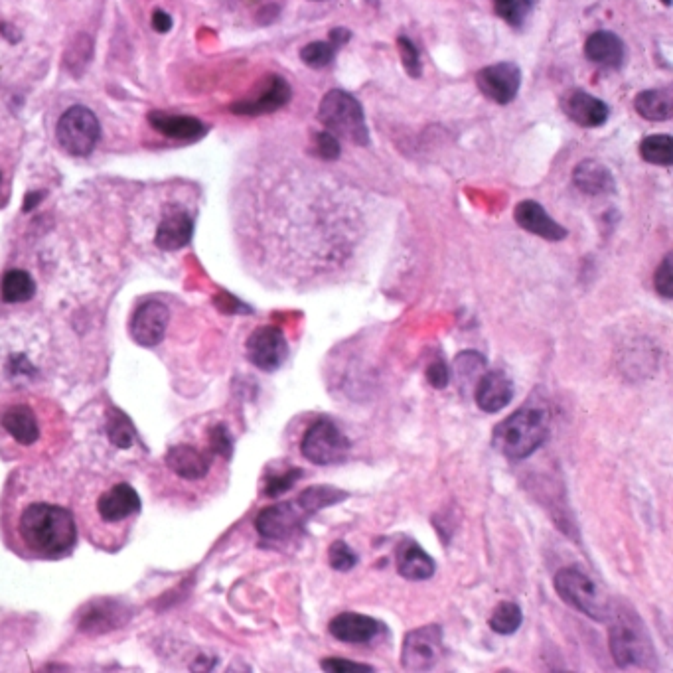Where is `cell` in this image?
<instances>
[{"label":"cell","instance_id":"cell-5","mask_svg":"<svg viewBox=\"0 0 673 673\" xmlns=\"http://www.w3.org/2000/svg\"><path fill=\"white\" fill-rule=\"evenodd\" d=\"M555 593L559 599L583 612L591 620L604 622L610 616L608 600L602 595L597 583L579 567H565L555 575Z\"/></svg>","mask_w":673,"mask_h":673},{"label":"cell","instance_id":"cell-23","mask_svg":"<svg viewBox=\"0 0 673 673\" xmlns=\"http://www.w3.org/2000/svg\"><path fill=\"white\" fill-rule=\"evenodd\" d=\"M168 468L186 480H200L210 470V458L194 447L178 445L172 447L166 454Z\"/></svg>","mask_w":673,"mask_h":673},{"label":"cell","instance_id":"cell-30","mask_svg":"<svg viewBox=\"0 0 673 673\" xmlns=\"http://www.w3.org/2000/svg\"><path fill=\"white\" fill-rule=\"evenodd\" d=\"M640 154L650 164L670 166L673 162V139L670 135L646 137L640 145Z\"/></svg>","mask_w":673,"mask_h":673},{"label":"cell","instance_id":"cell-28","mask_svg":"<svg viewBox=\"0 0 673 673\" xmlns=\"http://www.w3.org/2000/svg\"><path fill=\"white\" fill-rule=\"evenodd\" d=\"M36 293L34 279L22 271V269H12L2 277L0 283V297L8 304H18L32 299Z\"/></svg>","mask_w":673,"mask_h":673},{"label":"cell","instance_id":"cell-3","mask_svg":"<svg viewBox=\"0 0 673 673\" xmlns=\"http://www.w3.org/2000/svg\"><path fill=\"white\" fill-rule=\"evenodd\" d=\"M318 119L330 135L342 137L354 145H370V131L366 125L364 109L350 93L342 89L328 91L320 101Z\"/></svg>","mask_w":673,"mask_h":673},{"label":"cell","instance_id":"cell-31","mask_svg":"<svg viewBox=\"0 0 673 673\" xmlns=\"http://www.w3.org/2000/svg\"><path fill=\"white\" fill-rule=\"evenodd\" d=\"M107 435L115 447L129 449L135 441V427L127 415H123L121 411H113L107 421Z\"/></svg>","mask_w":673,"mask_h":673},{"label":"cell","instance_id":"cell-25","mask_svg":"<svg viewBox=\"0 0 673 673\" xmlns=\"http://www.w3.org/2000/svg\"><path fill=\"white\" fill-rule=\"evenodd\" d=\"M575 186L589 196L608 194L614 190V178L610 170L597 160H583L573 172Z\"/></svg>","mask_w":673,"mask_h":673},{"label":"cell","instance_id":"cell-1","mask_svg":"<svg viewBox=\"0 0 673 673\" xmlns=\"http://www.w3.org/2000/svg\"><path fill=\"white\" fill-rule=\"evenodd\" d=\"M20 535L32 551L62 555L74 547L75 522L66 508L34 504L20 518Z\"/></svg>","mask_w":673,"mask_h":673},{"label":"cell","instance_id":"cell-34","mask_svg":"<svg viewBox=\"0 0 673 673\" xmlns=\"http://www.w3.org/2000/svg\"><path fill=\"white\" fill-rule=\"evenodd\" d=\"M328 563L334 571L346 573L358 565V555L346 541H334L328 549Z\"/></svg>","mask_w":673,"mask_h":673},{"label":"cell","instance_id":"cell-20","mask_svg":"<svg viewBox=\"0 0 673 673\" xmlns=\"http://www.w3.org/2000/svg\"><path fill=\"white\" fill-rule=\"evenodd\" d=\"M141 510V498L129 484H117L107 490L99 502L97 512L105 522H121Z\"/></svg>","mask_w":673,"mask_h":673},{"label":"cell","instance_id":"cell-45","mask_svg":"<svg viewBox=\"0 0 673 673\" xmlns=\"http://www.w3.org/2000/svg\"><path fill=\"white\" fill-rule=\"evenodd\" d=\"M0 180H2V178H0Z\"/></svg>","mask_w":673,"mask_h":673},{"label":"cell","instance_id":"cell-6","mask_svg":"<svg viewBox=\"0 0 673 673\" xmlns=\"http://www.w3.org/2000/svg\"><path fill=\"white\" fill-rule=\"evenodd\" d=\"M447 656L443 628L427 624L405 634L401 648V666L407 672H431Z\"/></svg>","mask_w":673,"mask_h":673},{"label":"cell","instance_id":"cell-19","mask_svg":"<svg viewBox=\"0 0 673 673\" xmlns=\"http://www.w3.org/2000/svg\"><path fill=\"white\" fill-rule=\"evenodd\" d=\"M397 571L407 581H429L437 573V563L419 543L407 539L397 547Z\"/></svg>","mask_w":673,"mask_h":673},{"label":"cell","instance_id":"cell-43","mask_svg":"<svg viewBox=\"0 0 673 673\" xmlns=\"http://www.w3.org/2000/svg\"><path fill=\"white\" fill-rule=\"evenodd\" d=\"M172 16L168 14V12H164V10H154V14H152V28L156 30V32H160V34H166V32H170V28H172Z\"/></svg>","mask_w":673,"mask_h":673},{"label":"cell","instance_id":"cell-29","mask_svg":"<svg viewBox=\"0 0 673 673\" xmlns=\"http://www.w3.org/2000/svg\"><path fill=\"white\" fill-rule=\"evenodd\" d=\"M522 622H524V612H522L520 604L508 600V602H500L496 606L488 624L496 634L510 636V634H516L522 628Z\"/></svg>","mask_w":673,"mask_h":673},{"label":"cell","instance_id":"cell-44","mask_svg":"<svg viewBox=\"0 0 673 673\" xmlns=\"http://www.w3.org/2000/svg\"><path fill=\"white\" fill-rule=\"evenodd\" d=\"M664 4H666V6H670V4H672V0H664Z\"/></svg>","mask_w":673,"mask_h":673},{"label":"cell","instance_id":"cell-37","mask_svg":"<svg viewBox=\"0 0 673 673\" xmlns=\"http://www.w3.org/2000/svg\"><path fill=\"white\" fill-rule=\"evenodd\" d=\"M397 46H399L401 62H403L407 74L411 77H419L421 75V54H419L417 46L407 36H399Z\"/></svg>","mask_w":673,"mask_h":673},{"label":"cell","instance_id":"cell-17","mask_svg":"<svg viewBox=\"0 0 673 673\" xmlns=\"http://www.w3.org/2000/svg\"><path fill=\"white\" fill-rule=\"evenodd\" d=\"M514 218L518 225L541 237V239H547V241H561L567 237V229L563 225L557 224L545 210L541 204L533 202V200H524L516 206V212H514Z\"/></svg>","mask_w":673,"mask_h":673},{"label":"cell","instance_id":"cell-33","mask_svg":"<svg viewBox=\"0 0 673 673\" xmlns=\"http://www.w3.org/2000/svg\"><path fill=\"white\" fill-rule=\"evenodd\" d=\"M494 8L504 22L520 28L533 10V0H494Z\"/></svg>","mask_w":673,"mask_h":673},{"label":"cell","instance_id":"cell-8","mask_svg":"<svg viewBox=\"0 0 673 673\" xmlns=\"http://www.w3.org/2000/svg\"><path fill=\"white\" fill-rule=\"evenodd\" d=\"M58 143L72 156H87L97 147L101 137V125L95 113L83 105L70 107L58 121Z\"/></svg>","mask_w":673,"mask_h":673},{"label":"cell","instance_id":"cell-36","mask_svg":"<svg viewBox=\"0 0 673 673\" xmlns=\"http://www.w3.org/2000/svg\"><path fill=\"white\" fill-rule=\"evenodd\" d=\"M486 366V358L478 352H462L454 360V370L460 381H468L470 377L480 374Z\"/></svg>","mask_w":673,"mask_h":673},{"label":"cell","instance_id":"cell-2","mask_svg":"<svg viewBox=\"0 0 673 673\" xmlns=\"http://www.w3.org/2000/svg\"><path fill=\"white\" fill-rule=\"evenodd\" d=\"M549 435V415L545 409L524 407L496 425L492 445L510 460H524L541 449Z\"/></svg>","mask_w":673,"mask_h":673},{"label":"cell","instance_id":"cell-11","mask_svg":"<svg viewBox=\"0 0 673 673\" xmlns=\"http://www.w3.org/2000/svg\"><path fill=\"white\" fill-rule=\"evenodd\" d=\"M304 518H306V514L300 510L297 502L277 504V506H269V508L259 512V516L255 520V527H257L261 537L273 539V541H283V539L295 537L299 533L302 525H304Z\"/></svg>","mask_w":673,"mask_h":673},{"label":"cell","instance_id":"cell-32","mask_svg":"<svg viewBox=\"0 0 673 673\" xmlns=\"http://www.w3.org/2000/svg\"><path fill=\"white\" fill-rule=\"evenodd\" d=\"M338 44H334L332 40L328 42H312V44H306L302 50H300V60L310 66V68H326L332 64L336 52H338Z\"/></svg>","mask_w":673,"mask_h":673},{"label":"cell","instance_id":"cell-26","mask_svg":"<svg viewBox=\"0 0 673 673\" xmlns=\"http://www.w3.org/2000/svg\"><path fill=\"white\" fill-rule=\"evenodd\" d=\"M636 111L648 121H668L673 115V95L670 89L642 91L634 101Z\"/></svg>","mask_w":673,"mask_h":673},{"label":"cell","instance_id":"cell-35","mask_svg":"<svg viewBox=\"0 0 673 673\" xmlns=\"http://www.w3.org/2000/svg\"><path fill=\"white\" fill-rule=\"evenodd\" d=\"M300 476H302L300 468H291V470L281 472V474H269L267 482H265V496L277 498V496L289 492L297 484Z\"/></svg>","mask_w":673,"mask_h":673},{"label":"cell","instance_id":"cell-40","mask_svg":"<svg viewBox=\"0 0 673 673\" xmlns=\"http://www.w3.org/2000/svg\"><path fill=\"white\" fill-rule=\"evenodd\" d=\"M210 447H212V450L216 454H220L224 458L231 456V452H233V439H231V435H229V431L225 429L224 425H216L212 429V433H210Z\"/></svg>","mask_w":673,"mask_h":673},{"label":"cell","instance_id":"cell-22","mask_svg":"<svg viewBox=\"0 0 673 673\" xmlns=\"http://www.w3.org/2000/svg\"><path fill=\"white\" fill-rule=\"evenodd\" d=\"M194 233L192 218L182 210L168 212L156 229L154 243L162 251H176L190 243Z\"/></svg>","mask_w":673,"mask_h":673},{"label":"cell","instance_id":"cell-24","mask_svg":"<svg viewBox=\"0 0 673 673\" xmlns=\"http://www.w3.org/2000/svg\"><path fill=\"white\" fill-rule=\"evenodd\" d=\"M2 427L20 445H34L40 437L38 421L30 407L14 405L2 413Z\"/></svg>","mask_w":673,"mask_h":673},{"label":"cell","instance_id":"cell-4","mask_svg":"<svg viewBox=\"0 0 673 673\" xmlns=\"http://www.w3.org/2000/svg\"><path fill=\"white\" fill-rule=\"evenodd\" d=\"M610 654L618 668H642L654 660L652 642L634 614H618L608 634Z\"/></svg>","mask_w":673,"mask_h":673},{"label":"cell","instance_id":"cell-42","mask_svg":"<svg viewBox=\"0 0 673 673\" xmlns=\"http://www.w3.org/2000/svg\"><path fill=\"white\" fill-rule=\"evenodd\" d=\"M316 150H318V154H320L322 158L332 160V158H338V154H340V145H338V141H336L334 135H330V133H320V135H316Z\"/></svg>","mask_w":673,"mask_h":673},{"label":"cell","instance_id":"cell-14","mask_svg":"<svg viewBox=\"0 0 673 673\" xmlns=\"http://www.w3.org/2000/svg\"><path fill=\"white\" fill-rule=\"evenodd\" d=\"M385 630V626L372 616L358 612H342L328 624L332 638L344 644H370Z\"/></svg>","mask_w":673,"mask_h":673},{"label":"cell","instance_id":"cell-10","mask_svg":"<svg viewBox=\"0 0 673 673\" xmlns=\"http://www.w3.org/2000/svg\"><path fill=\"white\" fill-rule=\"evenodd\" d=\"M478 89L494 103L508 105L516 99L522 83V72L516 64L502 62L488 68H482L476 74Z\"/></svg>","mask_w":673,"mask_h":673},{"label":"cell","instance_id":"cell-39","mask_svg":"<svg viewBox=\"0 0 673 673\" xmlns=\"http://www.w3.org/2000/svg\"><path fill=\"white\" fill-rule=\"evenodd\" d=\"M320 668L324 672L330 673H372L375 672L372 666L360 664V662H352V660H344V658H326L322 660Z\"/></svg>","mask_w":673,"mask_h":673},{"label":"cell","instance_id":"cell-18","mask_svg":"<svg viewBox=\"0 0 673 673\" xmlns=\"http://www.w3.org/2000/svg\"><path fill=\"white\" fill-rule=\"evenodd\" d=\"M149 125L164 137L176 139V141H200L206 137L208 127L196 119L186 115H172L162 111H152L149 115Z\"/></svg>","mask_w":673,"mask_h":673},{"label":"cell","instance_id":"cell-15","mask_svg":"<svg viewBox=\"0 0 673 673\" xmlns=\"http://www.w3.org/2000/svg\"><path fill=\"white\" fill-rule=\"evenodd\" d=\"M291 95H293V91H291V85L287 83V79L281 77V75H271L265 83V89L257 97L243 99V101L235 103L231 107V111L237 113V115H249V117L273 113V111L285 107L291 101Z\"/></svg>","mask_w":673,"mask_h":673},{"label":"cell","instance_id":"cell-38","mask_svg":"<svg viewBox=\"0 0 673 673\" xmlns=\"http://www.w3.org/2000/svg\"><path fill=\"white\" fill-rule=\"evenodd\" d=\"M654 285L656 291L664 297V299H672L673 297V271H672V255H666L664 261L660 263L656 275H654Z\"/></svg>","mask_w":673,"mask_h":673},{"label":"cell","instance_id":"cell-16","mask_svg":"<svg viewBox=\"0 0 673 673\" xmlns=\"http://www.w3.org/2000/svg\"><path fill=\"white\" fill-rule=\"evenodd\" d=\"M563 111L565 115L587 129H595L600 127L608 121L610 117V109L604 101H600L599 97L589 95L585 91H573L563 99Z\"/></svg>","mask_w":673,"mask_h":673},{"label":"cell","instance_id":"cell-27","mask_svg":"<svg viewBox=\"0 0 673 673\" xmlns=\"http://www.w3.org/2000/svg\"><path fill=\"white\" fill-rule=\"evenodd\" d=\"M346 498H348V492L338 490L334 486H312V488L302 490V494L297 498V506L306 516H314L324 508L344 502Z\"/></svg>","mask_w":673,"mask_h":673},{"label":"cell","instance_id":"cell-12","mask_svg":"<svg viewBox=\"0 0 673 673\" xmlns=\"http://www.w3.org/2000/svg\"><path fill=\"white\" fill-rule=\"evenodd\" d=\"M168 320H170L168 308L158 300H149L135 310L131 318V336L137 344L145 348L158 346L164 340Z\"/></svg>","mask_w":673,"mask_h":673},{"label":"cell","instance_id":"cell-7","mask_svg":"<svg viewBox=\"0 0 673 673\" xmlns=\"http://www.w3.org/2000/svg\"><path fill=\"white\" fill-rule=\"evenodd\" d=\"M300 452L306 460L318 466H330L346 460L350 452V439L332 419L314 421L300 441Z\"/></svg>","mask_w":673,"mask_h":673},{"label":"cell","instance_id":"cell-21","mask_svg":"<svg viewBox=\"0 0 673 673\" xmlns=\"http://www.w3.org/2000/svg\"><path fill=\"white\" fill-rule=\"evenodd\" d=\"M585 56L600 68H620L626 60V48L614 32L600 30L585 42Z\"/></svg>","mask_w":673,"mask_h":673},{"label":"cell","instance_id":"cell-41","mask_svg":"<svg viewBox=\"0 0 673 673\" xmlns=\"http://www.w3.org/2000/svg\"><path fill=\"white\" fill-rule=\"evenodd\" d=\"M427 381L435 387V389H445L450 383V372L449 366L439 360V362H433L429 368H427Z\"/></svg>","mask_w":673,"mask_h":673},{"label":"cell","instance_id":"cell-9","mask_svg":"<svg viewBox=\"0 0 673 673\" xmlns=\"http://www.w3.org/2000/svg\"><path fill=\"white\" fill-rule=\"evenodd\" d=\"M249 362L263 372H277L289 358V344L281 328L261 326L245 344Z\"/></svg>","mask_w":673,"mask_h":673},{"label":"cell","instance_id":"cell-13","mask_svg":"<svg viewBox=\"0 0 673 673\" xmlns=\"http://www.w3.org/2000/svg\"><path fill=\"white\" fill-rule=\"evenodd\" d=\"M514 395V381L502 370H492L488 374L480 375L474 389V401L484 413H498L506 409L512 403Z\"/></svg>","mask_w":673,"mask_h":673}]
</instances>
